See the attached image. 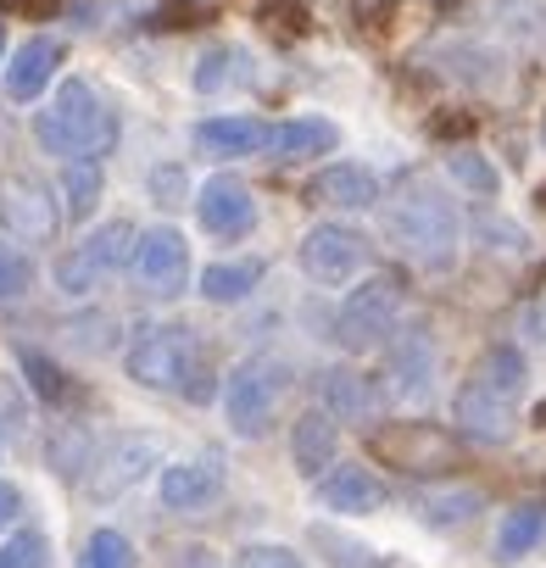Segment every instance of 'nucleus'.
Here are the masks:
<instances>
[{"label":"nucleus","mask_w":546,"mask_h":568,"mask_svg":"<svg viewBox=\"0 0 546 568\" xmlns=\"http://www.w3.org/2000/svg\"><path fill=\"white\" fill-rule=\"evenodd\" d=\"M518 396H524V357L513 346H491L474 374L457 385L452 396V424L468 435V440H507L518 429Z\"/></svg>","instance_id":"obj_1"},{"label":"nucleus","mask_w":546,"mask_h":568,"mask_svg":"<svg viewBox=\"0 0 546 568\" xmlns=\"http://www.w3.org/2000/svg\"><path fill=\"white\" fill-rule=\"evenodd\" d=\"M457 229H463L457 223V206L429 179H413V184H402V195L385 201V234H391V245L413 267H424V273H446L457 262Z\"/></svg>","instance_id":"obj_2"},{"label":"nucleus","mask_w":546,"mask_h":568,"mask_svg":"<svg viewBox=\"0 0 546 568\" xmlns=\"http://www.w3.org/2000/svg\"><path fill=\"white\" fill-rule=\"evenodd\" d=\"M34 134H40V145L51 156H68V162L73 156H95L101 162L118 145V118L84 79H68L57 90V101L34 118Z\"/></svg>","instance_id":"obj_3"},{"label":"nucleus","mask_w":546,"mask_h":568,"mask_svg":"<svg viewBox=\"0 0 546 568\" xmlns=\"http://www.w3.org/2000/svg\"><path fill=\"white\" fill-rule=\"evenodd\" d=\"M206 352L190 324H156L129 346V379L151 390H190L206 396Z\"/></svg>","instance_id":"obj_4"},{"label":"nucleus","mask_w":546,"mask_h":568,"mask_svg":"<svg viewBox=\"0 0 546 568\" xmlns=\"http://www.w3.org/2000/svg\"><path fill=\"white\" fill-rule=\"evenodd\" d=\"M396 324H402V278L374 273V278H363L357 291L341 302L335 341H341V352L363 357V352H380L396 335Z\"/></svg>","instance_id":"obj_5"},{"label":"nucleus","mask_w":546,"mask_h":568,"mask_svg":"<svg viewBox=\"0 0 546 568\" xmlns=\"http://www.w3.org/2000/svg\"><path fill=\"white\" fill-rule=\"evenodd\" d=\"M285 385H291L285 363L245 357V363L229 374V385H223V418H229V429H234L240 440H256V435L267 429V418H273V402L285 396Z\"/></svg>","instance_id":"obj_6"},{"label":"nucleus","mask_w":546,"mask_h":568,"mask_svg":"<svg viewBox=\"0 0 546 568\" xmlns=\"http://www.w3.org/2000/svg\"><path fill=\"white\" fill-rule=\"evenodd\" d=\"M368 452H374L380 463L413 474V479H424V474H446V468L457 463V440H452L446 429H435V424H418V418L380 424L374 440H368Z\"/></svg>","instance_id":"obj_7"},{"label":"nucleus","mask_w":546,"mask_h":568,"mask_svg":"<svg viewBox=\"0 0 546 568\" xmlns=\"http://www.w3.org/2000/svg\"><path fill=\"white\" fill-rule=\"evenodd\" d=\"M134 234H140V229L123 223V217H118V223H101L90 240H79V245L57 262V284H62L68 296H90L101 273H112V267H123V262L134 256Z\"/></svg>","instance_id":"obj_8"},{"label":"nucleus","mask_w":546,"mask_h":568,"mask_svg":"<svg viewBox=\"0 0 546 568\" xmlns=\"http://www.w3.org/2000/svg\"><path fill=\"white\" fill-rule=\"evenodd\" d=\"M368 267V240L346 223H318L302 234V273L313 284H352Z\"/></svg>","instance_id":"obj_9"},{"label":"nucleus","mask_w":546,"mask_h":568,"mask_svg":"<svg viewBox=\"0 0 546 568\" xmlns=\"http://www.w3.org/2000/svg\"><path fill=\"white\" fill-rule=\"evenodd\" d=\"M0 223H7L12 240H57L62 206H57V195L40 179L7 173V179H0Z\"/></svg>","instance_id":"obj_10"},{"label":"nucleus","mask_w":546,"mask_h":568,"mask_svg":"<svg viewBox=\"0 0 546 568\" xmlns=\"http://www.w3.org/2000/svg\"><path fill=\"white\" fill-rule=\"evenodd\" d=\"M134 278L145 284L151 296H179L190 278V245L179 229H145L134 234Z\"/></svg>","instance_id":"obj_11"},{"label":"nucleus","mask_w":546,"mask_h":568,"mask_svg":"<svg viewBox=\"0 0 546 568\" xmlns=\"http://www.w3.org/2000/svg\"><path fill=\"white\" fill-rule=\"evenodd\" d=\"M385 390L407 407H424L435 396V341L424 329H407L396 346H391V363H385Z\"/></svg>","instance_id":"obj_12"},{"label":"nucleus","mask_w":546,"mask_h":568,"mask_svg":"<svg viewBox=\"0 0 546 568\" xmlns=\"http://www.w3.org/2000/svg\"><path fill=\"white\" fill-rule=\"evenodd\" d=\"M195 217H201V229H206V234H223V240L251 234V223H256L251 184H240V179L218 173V179H212V184L195 195Z\"/></svg>","instance_id":"obj_13"},{"label":"nucleus","mask_w":546,"mask_h":568,"mask_svg":"<svg viewBox=\"0 0 546 568\" xmlns=\"http://www.w3.org/2000/svg\"><path fill=\"white\" fill-rule=\"evenodd\" d=\"M318 501L341 518H368L385 507V479L368 474L363 463H341V468H324L318 479Z\"/></svg>","instance_id":"obj_14"},{"label":"nucleus","mask_w":546,"mask_h":568,"mask_svg":"<svg viewBox=\"0 0 546 568\" xmlns=\"http://www.w3.org/2000/svg\"><path fill=\"white\" fill-rule=\"evenodd\" d=\"M223 496V463L218 457H190V463H173L162 474V507L173 513H201Z\"/></svg>","instance_id":"obj_15"},{"label":"nucleus","mask_w":546,"mask_h":568,"mask_svg":"<svg viewBox=\"0 0 546 568\" xmlns=\"http://www.w3.org/2000/svg\"><path fill=\"white\" fill-rule=\"evenodd\" d=\"M307 195L324 201V206H341V212H363V206L380 201V179L363 162H330L324 173H313Z\"/></svg>","instance_id":"obj_16"},{"label":"nucleus","mask_w":546,"mask_h":568,"mask_svg":"<svg viewBox=\"0 0 546 568\" xmlns=\"http://www.w3.org/2000/svg\"><path fill=\"white\" fill-rule=\"evenodd\" d=\"M335 452H341V424H335L324 407H307V413L296 418V429H291V463H296L307 479H318L324 468H335Z\"/></svg>","instance_id":"obj_17"},{"label":"nucleus","mask_w":546,"mask_h":568,"mask_svg":"<svg viewBox=\"0 0 546 568\" xmlns=\"http://www.w3.org/2000/svg\"><path fill=\"white\" fill-rule=\"evenodd\" d=\"M62 68V45L51 40V34H34V40H23L18 45V57L7 62V95L12 101H34L46 84H51V73Z\"/></svg>","instance_id":"obj_18"},{"label":"nucleus","mask_w":546,"mask_h":568,"mask_svg":"<svg viewBox=\"0 0 546 568\" xmlns=\"http://www.w3.org/2000/svg\"><path fill=\"white\" fill-rule=\"evenodd\" d=\"M380 407H385V396L368 374H357V368H330L324 374V413L330 418L368 424V418H380Z\"/></svg>","instance_id":"obj_19"},{"label":"nucleus","mask_w":546,"mask_h":568,"mask_svg":"<svg viewBox=\"0 0 546 568\" xmlns=\"http://www.w3.org/2000/svg\"><path fill=\"white\" fill-rule=\"evenodd\" d=\"M341 145V129L330 118H291V123H273L267 129V156H280V162H307L318 151H335Z\"/></svg>","instance_id":"obj_20"},{"label":"nucleus","mask_w":546,"mask_h":568,"mask_svg":"<svg viewBox=\"0 0 546 568\" xmlns=\"http://www.w3.org/2000/svg\"><path fill=\"white\" fill-rule=\"evenodd\" d=\"M151 463H156V446H151V440H118V446H107L101 463L90 468V490H95V496H118V490H129L134 479H145Z\"/></svg>","instance_id":"obj_21"},{"label":"nucleus","mask_w":546,"mask_h":568,"mask_svg":"<svg viewBox=\"0 0 546 568\" xmlns=\"http://www.w3.org/2000/svg\"><path fill=\"white\" fill-rule=\"evenodd\" d=\"M267 145V123L256 118H206L195 123V151L206 156H256Z\"/></svg>","instance_id":"obj_22"},{"label":"nucleus","mask_w":546,"mask_h":568,"mask_svg":"<svg viewBox=\"0 0 546 568\" xmlns=\"http://www.w3.org/2000/svg\"><path fill=\"white\" fill-rule=\"evenodd\" d=\"M256 278H262V262H212L201 273V296L212 307H234V302H245L256 291Z\"/></svg>","instance_id":"obj_23"},{"label":"nucleus","mask_w":546,"mask_h":568,"mask_svg":"<svg viewBox=\"0 0 546 568\" xmlns=\"http://www.w3.org/2000/svg\"><path fill=\"white\" fill-rule=\"evenodd\" d=\"M540 529H546V507H540V501L507 507V518H502V529H496V557H502V562H518V557L540 540Z\"/></svg>","instance_id":"obj_24"},{"label":"nucleus","mask_w":546,"mask_h":568,"mask_svg":"<svg viewBox=\"0 0 546 568\" xmlns=\"http://www.w3.org/2000/svg\"><path fill=\"white\" fill-rule=\"evenodd\" d=\"M229 84H251V57H245V51L218 45V51H206V57H201V68H195V90L218 95V90H229Z\"/></svg>","instance_id":"obj_25"},{"label":"nucleus","mask_w":546,"mask_h":568,"mask_svg":"<svg viewBox=\"0 0 546 568\" xmlns=\"http://www.w3.org/2000/svg\"><path fill=\"white\" fill-rule=\"evenodd\" d=\"M101 162L95 156H73L68 162V173H62V190H68V212L73 217H90L95 212V201H101Z\"/></svg>","instance_id":"obj_26"},{"label":"nucleus","mask_w":546,"mask_h":568,"mask_svg":"<svg viewBox=\"0 0 546 568\" xmlns=\"http://www.w3.org/2000/svg\"><path fill=\"white\" fill-rule=\"evenodd\" d=\"M79 568H134V546L118 529H95L79 551Z\"/></svg>","instance_id":"obj_27"},{"label":"nucleus","mask_w":546,"mask_h":568,"mask_svg":"<svg viewBox=\"0 0 546 568\" xmlns=\"http://www.w3.org/2000/svg\"><path fill=\"white\" fill-rule=\"evenodd\" d=\"M446 173L468 190V195H496V168L479 151H446Z\"/></svg>","instance_id":"obj_28"},{"label":"nucleus","mask_w":546,"mask_h":568,"mask_svg":"<svg viewBox=\"0 0 546 568\" xmlns=\"http://www.w3.org/2000/svg\"><path fill=\"white\" fill-rule=\"evenodd\" d=\"M313 540H318V551H324L335 568H385V557H374V546L341 540L335 529H318V524H313Z\"/></svg>","instance_id":"obj_29"},{"label":"nucleus","mask_w":546,"mask_h":568,"mask_svg":"<svg viewBox=\"0 0 546 568\" xmlns=\"http://www.w3.org/2000/svg\"><path fill=\"white\" fill-rule=\"evenodd\" d=\"M29 284H34V262L23 251H12V245H0V302L23 296Z\"/></svg>","instance_id":"obj_30"},{"label":"nucleus","mask_w":546,"mask_h":568,"mask_svg":"<svg viewBox=\"0 0 546 568\" xmlns=\"http://www.w3.org/2000/svg\"><path fill=\"white\" fill-rule=\"evenodd\" d=\"M0 568H46V535L18 529L7 546H0Z\"/></svg>","instance_id":"obj_31"},{"label":"nucleus","mask_w":546,"mask_h":568,"mask_svg":"<svg viewBox=\"0 0 546 568\" xmlns=\"http://www.w3.org/2000/svg\"><path fill=\"white\" fill-rule=\"evenodd\" d=\"M429 524H468L479 513V490H452V496H429Z\"/></svg>","instance_id":"obj_32"},{"label":"nucleus","mask_w":546,"mask_h":568,"mask_svg":"<svg viewBox=\"0 0 546 568\" xmlns=\"http://www.w3.org/2000/svg\"><path fill=\"white\" fill-rule=\"evenodd\" d=\"M474 229L485 234V245H502V251H524V229H518V223H507V217H491V212H479V217H474Z\"/></svg>","instance_id":"obj_33"},{"label":"nucleus","mask_w":546,"mask_h":568,"mask_svg":"<svg viewBox=\"0 0 546 568\" xmlns=\"http://www.w3.org/2000/svg\"><path fill=\"white\" fill-rule=\"evenodd\" d=\"M23 368H29V385L40 390V396H62V374H57V363L51 357H40V352H23Z\"/></svg>","instance_id":"obj_34"},{"label":"nucleus","mask_w":546,"mask_h":568,"mask_svg":"<svg viewBox=\"0 0 546 568\" xmlns=\"http://www.w3.org/2000/svg\"><path fill=\"white\" fill-rule=\"evenodd\" d=\"M240 568H302V557L291 546H245Z\"/></svg>","instance_id":"obj_35"},{"label":"nucleus","mask_w":546,"mask_h":568,"mask_svg":"<svg viewBox=\"0 0 546 568\" xmlns=\"http://www.w3.org/2000/svg\"><path fill=\"white\" fill-rule=\"evenodd\" d=\"M151 190H156L162 206H179L184 190H190V179H184V168H156V173H151Z\"/></svg>","instance_id":"obj_36"},{"label":"nucleus","mask_w":546,"mask_h":568,"mask_svg":"<svg viewBox=\"0 0 546 568\" xmlns=\"http://www.w3.org/2000/svg\"><path fill=\"white\" fill-rule=\"evenodd\" d=\"M173 568H223V562H218L206 546H179V551H173Z\"/></svg>","instance_id":"obj_37"},{"label":"nucleus","mask_w":546,"mask_h":568,"mask_svg":"<svg viewBox=\"0 0 546 568\" xmlns=\"http://www.w3.org/2000/svg\"><path fill=\"white\" fill-rule=\"evenodd\" d=\"M12 518H18V485L0 479V524H12Z\"/></svg>","instance_id":"obj_38"},{"label":"nucleus","mask_w":546,"mask_h":568,"mask_svg":"<svg viewBox=\"0 0 546 568\" xmlns=\"http://www.w3.org/2000/svg\"><path fill=\"white\" fill-rule=\"evenodd\" d=\"M535 418H540V424H546V402H540V413H535Z\"/></svg>","instance_id":"obj_39"},{"label":"nucleus","mask_w":546,"mask_h":568,"mask_svg":"<svg viewBox=\"0 0 546 568\" xmlns=\"http://www.w3.org/2000/svg\"><path fill=\"white\" fill-rule=\"evenodd\" d=\"M540 145H546V118H540Z\"/></svg>","instance_id":"obj_40"},{"label":"nucleus","mask_w":546,"mask_h":568,"mask_svg":"<svg viewBox=\"0 0 546 568\" xmlns=\"http://www.w3.org/2000/svg\"><path fill=\"white\" fill-rule=\"evenodd\" d=\"M0 51H7V34H0Z\"/></svg>","instance_id":"obj_41"}]
</instances>
